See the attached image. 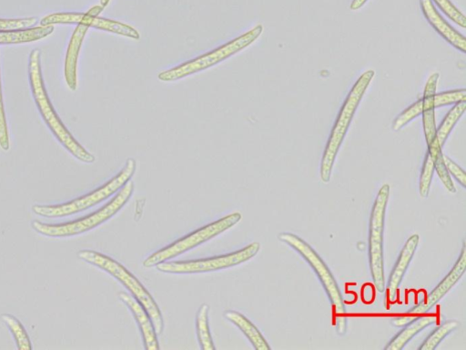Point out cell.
I'll use <instances>...</instances> for the list:
<instances>
[{"label":"cell","mask_w":466,"mask_h":350,"mask_svg":"<svg viewBox=\"0 0 466 350\" xmlns=\"http://www.w3.org/2000/svg\"><path fill=\"white\" fill-rule=\"evenodd\" d=\"M29 79L34 99L39 112L56 139L76 159L86 164L96 162V157L87 151L70 133L56 113L46 91L41 65V51L30 55Z\"/></svg>","instance_id":"cell-1"},{"label":"cell","mask_w":466,"mask_h":350,"mask_svg":"<svg viewBox=\"0 0 466 350\" xmlns=\"http://www.w3.org/2000/svg\"><path fill=\"white\" fill-rule=\"evenodd\" d=\"M278 238L296 251L313 269L331 304L336 331L339 335H345L348 322L346 306L338 283L327 264L317 252L298 235L282 232Z\"/></svg>","instance_id":"cell-2"},{"label":"cell","mask_w":466,"mask_h":350,"mask_svg":"<svg viewBox=\"0 0 466 350\" xmlns=\"http://www.w3.org/2000/svg\"><path fill=\"white\" fill-rule=\"evenodd\" d=\"M77 255L82 261L106 272L119 281L145 307L152 319L157 335L163 333L165 321L159 306L137 277L123 264L101 252L82 250Z\"/></svg>","instance_id":"cell-3"},{"label":"cell","mask_w":466,"mask_h":350,"mask_svg":"<svg viewBox=\"0 0 466 350\" xmlns=\"http://www.w3.org/2000/svg\"><path fill=\"white\" fill-rule=\"evenodd\" d=\"M135 191V184L128 181L117 195L96 212L74 221L49 224L39 221L32 222L33 229L39 234L50 238H66L88 232L116 215L130 201Z\"/></svg>","instance_id":"cell-4"},{"label":"cell","mask_w":466,"mask_h":350,"mask_svg":"<svg viewBox=\"0 0 466 350\" xmlns=\"http://www.w3.org/2000/svg\"><path fill=\"white\" fill-rule=\"evenodd\" d=\"M374 75V71L371 70L363 73L353 86L341 107L337 121L327 142L320 164V179L324 183H328L330 180L332 169L339 150L349 130L355 112L372 81Z\"/></svg>","instance_id":"cell-5"},{"label":"cell","mask_w":466,"mask_h":350,"mask_svg":"<svg viewBox=\"0 0 466 350\" xmlns=\"http://www.w3.org/2000/svg\"><path fill=\"white\" fill-rule=\"evenodd\" d=\"M137 171V161L129 159L124 169L111 180L96 190L69 202L56 205H34L33 211L41 217L59 219L85 211L106 201L117 193Z\"/></svg>","instance_id":"cell-6"},{"label":"cell","mask_w":466,"mask_h":350,"mask_svg":"<svg viewBox=\"0 0 466 350\" xmlns=\"http://www.w3.org/2000/svg\"><path fill=\"white\" fill-rule=\"evenodd\" d=\"M262 33L263 26L258 25L247 34L212 52L187 62L176 68L160 73L158 79L166 83L176 82L214 67L250 46L259 38Z\"/></svg>","instance_id":"cell-7"},{"label":"cell","mask_w":466,"mask_h":350,"mask_svg":"<svg viewBox=\"0 0 466 350\" xmlns=\"http://www.w3.org/2000/svg\"><path fill=\"white\" fill-rule=\"evenodd\" d=\"M390 186L384 184L379 190L371 209L369 228V261L375 288L382 293L386 287L384 275L383 236Z\"/></svg>","instance_id":"cell-8"},{"label":"cell","mask_w":466,"mask_h":350,"mask_svg":"<svg viewBox=\"0 0 466 350\" xmlns=\"http://www.w3.org/2000/svg\"><path fill=\"white\" fill-rule=\"evenodd\" d=\"M241 219V213L234 212L215 222L206 225L154 252L145 260L143 265L146 268H152L161 262L176 258L231 229L238 224Z\"/></svg>","instance_id":"cell-9"},{"label":"cell","mask_w":466,"mask_h":350,"mask_svg":"<svg viewBox=\"0 0 466 350\" xmlns=\"http://www.w3.org/2000/svg\"><path fill=\"white\" fill-rule=\"evenodd\" d=\"M260 250L258 242H252L245 248L231 253L208 259L164 262L156 267L159 272L174 274L202 273L231 268L254 258Z\"/></svg>","instance_id":"cell-10"},{"label":"cell","mask_w":466,"mask_h":350,"mask_svg":"<svg viewBox=\"0 0 466 350\" xmlns=\"http://www.w3.org/2000/svg\"><path fill=\"white\" fill-rule=\"evenodd\" d=\"M466 270V250L465 242L460 252L459 258L449 273L438 283V285L430 292L426 297L406 312L404 315L400 316L393 320V324L398 327H402L410 323L416 316L426 314L435 304H437L441 298L456 284L461 278Z\"/></svg>","instance_id":"cell-11"},{"label":"cell","mask_w":466,"mask_h":350,"mask_svg":"<svg viewBox=\"0 0 466 350\" xmlns=\"http://www.w3.org/2000/svg\"><path fill=\"white\" fill-rule=\"evenodd\" d=\"M56 25H85L89 28H96L133 40L140 39L139 33L127 25L100 18L98 16H92L88 14H55L44 18L41 22V26H55Z\"/></svg>","instance_id":"cell-12"},{"label":"cell","mask_w":466,"mask_h":350,"mask_svg":"<svg viewBox=\"0 0 466 350\" xmlns=\"http://www.w3.org/2000/svg\"><path fill=\"white\" fill-rule=\"evenodd\" d=\"M419 241L420 238L418 234L411 235L406 241L403 248L401 249L399 254L396 263L394 264L393 269L390 274L387 284V293L385 299L386 305L388 306L395 303L397 300L399 287L413 258V255L416 252Z\"/></svg>","instance_id":"cell-13"},{"label":"cell","mask_w":466,"mask_h":350,"mask_svg":"<svg viewBox=\"0 0 466 350\" xmlns=\"http://www.w3.org/2000/svg\"><path fill=\"white\" fill-rule=\"evenodd\" d=\"M420 5L430 26L451 46L464 54L466 52L465 38L443 20L438 14L431 0H420Z\"/></svg>","instance_id":"cell-14"},{"label":"cell","mask_w":466,"mask_h":350,"mask_svg":"<svg viewBox=\"0 0 466 350\" xmlns=\"http://www.w3.org/2000/svg\"><path fill=\"white\" fill-rule=\"evenodd\" d=\"M119 298L131 310L137 321L144 339L145 348L147 350H158L160 347L157 334L152 319L145 307L133 295L127 293H120Z\"/></svg>","instance_id":"cell-15"},{"label":"cell","mask_w":466,"mask_h":350,"mask_svg":"<svg viewBox=\"0 0 466 350\" xmlns=\"http://www.w3.org/2000/svg\"><path fill=\"white\" fill-rule=\"evenodd\" d=\"M90 28L85 25H78L75 31L66 55L65 75L66 80L72 91L78 88L77 67L83 43Z\"/></svg>","instance_id":"cell-16"},{"label":"cell","mask_w":466,"mask_h":350,"mask_svg":"<svg viewBox=\"0 0 466 350\" xmlns=\"http://www.w3.org/2000/svg\"><path fill=\"white\" fill-rule=\"evenodd\" d=\"M439 77L438 73H434L428 78L424 88L423 98H421L423 131L427 146H429L436 138L434 95L436 93Z\"/></svg>","instance_id":"cell-17"},{"label":"cell","mask_w":466,"mask_h":350,"mask_svg":"<svg viewBox=\"0 0 466 350\" xmlns=\"http://www.w3.org/2000/svg\"><path fill=\"white\" fill-rule=\"evenodd\" d=\"M437 315L422 314L405 324L384 347L385 350H401L417 334L435 323Z\"/></svg>","instance_id":"cell-18"},{"label":"cell","mask_w":466,"mask_h":350,"mask_svg":"<svg viewBox=\"0 0 466 350\" xmlns=\"http://www.w3.org/2000/svg\"><path fill=\"white\" fill-rule=\"evenodd\" d=\"M55 32V26H40L25 30L0 31V46L21 45L43 40Z\"/></svg>","instance_id":"cell-19"},{"label":"cell","mask_w":466,"mask_h":350,"mask_svg":"<svg viewBox=\"0 0 466 350\" xmlns=\"http://www.w3.org/2000/svg\"><path fill=\"white\" fill-rule=\"evenodd\" d=\"M224 316L243 332L255 349L269 350L271 348L258 327L241 313L227 310Z\"/></svg>","instance_id":"cell-20"},{"label":"cell","mask_w":466,"mask_h":350,"mask_svg":"<svg viewBox=\"0 0 466 350\" xmlns=\"http://www.w3.org/2000/svg\"><path fill=\"white\" fill-rule=\"evenodd\" d=\"M209 311L208 304H203L196 316L197 335L200 347L203 350H215L216 346L212 339L209 326Z\"/></svg>","instance_id":"cell-21"},{"label":"cell","mask_w":466,"mask_h":350,"mask_svg":"<svg viewBox=\"0 0 466 350\" xmlns=\"http://www.w3.org/2000/svg\"><path fill=\"white\" fill-rule=\"evenodd\" d=\"M441 147L439 144L437 139L435 138L432 142L428 146V152L431 156L434 161V170L437 172L441 181L447 189V190L451 193H455L456 189L451 180V176L449 175L444 162H443V154L441 153Z\"/></svg>","instance_id":"cell-22"},{"label":"cell","mask_w":466,"mask_h":350,"mask_svg":"<svg viewBox=\"0 0 466 350\" xmlns=\"http://www.w3.org/2000/svg\"><path fill=\"white\" fill-rule=\"evenodd\" d=\"M466 108V101H462L454 105L444 118L443 121L436 129V139L442 148L449 135L452 131L454 126L463 115Z\"/></svg>","instance_id":"cell-23"},{"label":"cell","mask_w":466,"mask_h":350,"mask_svg":"<svg viewBox=\"0 0 466 350\" xmlns=\"http://www.w3.org/2000/svg\"><path fill=\"white\" fill-rule=\"evenodd\" d=\"M0 317H2V320L12 332L18 349L32 350L33 346L31 338L22 322L12 314H3Z\"/></svg>","instance_id":"cell-24"},{"label":"cell","mask_w":466,"mask_h":350,"mask_svg":"<svg viewBox=\"0 0 466 350\" xmlns=\"http://www.w3.org/2000/svg\"><path fill=\"white\" fill-rule=\"evenodd\" d=\"M459 326L455 320H448L432 331L423 341L419 350H434L439 344Z\"/></svg>","instance_id":"cell-25"},{"label":"cell","mask_w":466,"mask_h":350,"mask_svg":"<svg viewBox=\"0 0 466 350\" xmlns=\"http://www.w3.org/2000/svg\"><path fill=\"white\" fill-rule=\"evenodd\" d=\"M434 171L433 159L427 151L420 172L419 184V191L421 198H426L429 195Z\"/></svg>","instance_id":"cell-26"},{"label":"cell","mask_w":466,"mask_h":350,"mask_svg":"<svg viewBox=\"0 0 466 350\" xmlns=\"http://www.w3.org/2000/svg\"><path fill=\"white\" fill-rule=\"evenodd\" d=\"M0 148L5 151H9L11 149L10 133L3 94L2 73H0Z\"/></svg>","instance_id":"cell-27"},{"label":"cell","mask_w":466,"mask_h":350,"mask_svg":"<svg viewBox=\"0 0 466 350\" xmlns=\"http://www.w3.org/2000/svg\"><path fill=\"white\" fill-rule=\"evenodd\" d=\"M422 100L420 99L400 114L392 123V130L399 131L411 120L421 115Z\"/></svg>","instance_id":"cell-28"},{"label":"cell","mask_w":466,"mask_h":350,"mask_svg":"<svg viewBox=\"0 0 466 350\" xmlns=\"http://www.w3.org/2000/svg\"><path fill=\"white\" fill-rule=\"evenodd\" d=\"M432 2L451 21L461 28L466 27L465 17L455 8L450 0H432Z\"/></svg>","instance_id":"cell-29"},{"label":"cell","mask_w":466,"mask_h":350,"mask_svg":"<svg viewBox=\"0 0 466 350\" xmlns=\"http://www.w3.org/2000/svg\"><path fill=\"white\" fill-rule=\"evenodd\" d=\"M462 101H466V91L464 89L443 92L438 95H434L435 108L455 105Z\"/></svg>","instance_id":"cell-30"},{"label":"cell","mask_w":466,"mask_h":350,"mask_svg":"<svg viewBox=\"0 0 466 350\" xmlns=\"http://www.w3.org/2000/svg\"><path fill=\"white\" fill-rule=\"evenodd\" d=\"M38 23L37 18L0 19V31H15L33 28Z\"/></svg>","instance_id":"cell-31"},{"label":"cell","mask_w":466,"mask_h":350,"mask_svg":"<svg viewBox=\"0 0 466 350\" xmlns=\"http://www.w3.org/2000/svg\"><path fill=\"white\" fill-rule=\"evenodd\" d=\"M443 162L445 168L450 176L453 177L457 182L466 188V175L465 172L460 168L454 161H452L450 158L443 155Z\"/></svg>","instance_id":"cell-32"},{"label":"cell","mask_w":466,"mask_h":350,"mask_svg":"<svg viewBox=\"0 0 466 350\" xmlns=\"http://www.w3.org/2000/svg\"><path fill=\"white\" fill-rule=\"evenodd\" d=\"M368 2V0H353L350 5L351 11H358L363 7V5Z\"/></svg>","instance_id":"cell-33"},{"label":"cell","mask_w":466,"mask_h":350,"mask_svg":"<svg viewBox=\"0 0 466 350\" xmlns=\"http://www.w3.org/2000/svg\"><path fill=\"white\" fill-rule=\"evenodd\" d=\"M104 10L103 6H96L92 10H90L87 14L92 16H98Z\"/></svg>","instance_id":"cell-34"},{"label":"cell","mask_w":466,"mask_h":350,"mask_svg":"<svg viewBox=\"0 0 466 350\" xmlns=\"http://www.w3.org/2000/svg\"><path fill=\"white\" fill-rule=\"evenodd\" d=\"M110 3V0H101V5L105 8Z\"/></svg>","instance_id":"cell-35"}]
</instances>
